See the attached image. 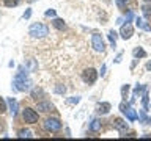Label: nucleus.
Listing matches in <instances>:
<instances>
[{"label": "nucleus", "mask_w": 151, "mask_h": 141, "mask_svg": "<svg viewBox=\"0 0 151 141\" xmlns=\"http://www.w3.org/2000/svg\"><path fill=\"white\" fill-rule=\"evenodd\" d=\"M17 136L19 138H33V132L28 129H21L17 132Z\"/></svg>", "instance_id": "nucleus-19"}, {"label": "nucleus", "mask_w": 151, "mask_h": 141, "mask_svg": "<svg viewBox=\"0 0 151 141\" xmlns=\"http://www.w3.org/2000/svg\"><path fill=\"white\" fill-rule=\"evenodd\" d=\"M143 89H145V86H143V85H137V86H135V89H134V94H132V97H137V96H140Z\"/></svg>", "instance_id": "nucleus-25"}, {"label": "nucleus", "mask_w": 151, "mask_h": 141, "mask_svg": "<svg viewBox=\"0 0 151 141\" xmlns=\"http://www.w3.org/2000/svg\"><path fill=\"white\" fill-rule=\"evenodd\" d=\"M107 36H109V41H110V46L115 47V46H116V33L113 31V30H110Z\"/></svg>", "instance_id": "nucleus-22"}, {"label": "nucleus", "mask_w": 151, "mask_h": 141, "mask_svg": "<svg viewBox=\"0 0 151 141\" xmlns=\"http://www.w3.org/2000/svg\"><path fill=\"white\" fill-rule=\"evenodd\" d=\"M143 2H151V0H143Z\"/></svg>", "instance_id": "nucleus-36"}, {"label": "nucleus", "mask_w": 151, "mask_h": 141, "mask_svg": "<svg viewBox=\"0 0 151 141\" xmlns=\"http://www.w3.org/2000/svg\"><path fill=\"white\" fill-rule=\"evenodd\" d=\"M132 53H134L135 58H145V56H146V52H145L143 49H142V47H135Z\"/></svg>", "instance_id": "nucleus-21"}, {"label": "nucleus", "mask_w": 151, "mask_h": 141, "mask_svg": "<svg viewBox=\"0 0 151 141\" xmlns=\"http://www.w3.org/2000/svg\"><path fill=\"white\" fill-rule=\"evenodd\" d=\"M44 14H46L47 17H55V9H47Z\"/></svg>", "instance_id": "nucleus-31"}, {"label": "nucleus", "mask_w": 151, "mask_h": 141, "mask_svg": "<svg viewBox=\"0 0 151 141\" xmlns=\"http://www.w3.org/2000/svg\"><path fill=\"white\" fill-rule=\"evenodd\" d=\"M146 70H151V61H148V63H146Z\"/></svg>", "instance_id": "nucleus-35"}, {"label": "nucleus", "mask_w": 151, "mask_h": 141, "mask_svg": "<svg viewBox=\"0 0 151 141\" xmlns=\"http://www.w3.org/2000/svg\"><path fill=\"white\" fill-rule=\"evenodd\" d=\"M101 127H102L101 119H93L91 124H90V130H91V132H99V130H101Z\"/></svg>", "instance_id": "nucleus-18"}, {"label": "nucleus", "mask_w": 151, "mask_h": 141, "mask_svg": "<svg viewBox=\"0 0 151 141\" xmlns=\"http://www.w3.org/2000/svg\"><path fill=\"white\" fill-rule=\"evenodd\" d=\"M106 74V64H102V68H101V75Z\"/></svg>", "instance_id": "nucleus-34"}, {"label": "nucleus", "mask_w": 151, "mask_h": 141, "mask_svg": "<svg viewBox=\"0 0 151 141\" xmlns=\"http://www.w3.org/2000/svg\"><path fill=\"white\" fill-rule=\"evenodd\" d=\"M8 108H9V111H11V115L13 116H16L17 115V110H19V103H17V100L14 97H8Z\"/></svg>", "instance_id": "nucleus-10"}, {"label": "nucleus", "mask_w": 151, "mask_h": 141, "mask_svg": "<svg viewBox=\"0 0 151 141\" xmlns=\"http://www.w3.org/2000/svg\"><path fill=\"white\" fill-rule=\"evenodd\" d=\"M129 89H131V86H129L127 83L121 86V96H123V99H126V97H127V93H129Z\"/></svg>", "instance_id": "nucleus-26"}, {"label": "nucleus", "mask_w": 151, "mask_h": 141, "mask_svg": "<svg viewBox=\"0 0 151 141\" xmlns=\"http://www.w3.org/2000/svg\"><path fill=\"white\" fill-rule=\"evenodd\" d=\"M96 78H98V72H96V69H93V68H87V69H83V72H82V80L87 85H93L94 82H96Z\"/></svg>", "instance_id": "nucleus-5"}, {"label": "nucleus", "mask_w": 151, "mask_h": 141, "mask_svg": "<svg viewBox=\"0 0 151 141\" xmlns=\"http://www.w3.org/2000/svg\"><path fill=\"white\" fill-rule=\"evenodd\" d=\"M148 97H150L148 93H145V94H143V99H142V105H143V110H146V108H148V100H150Z\"/></svg>", "instance_id": "nucleus-27"}, {"label": "nucleus", "mask_w": 151, "mask_h": 141, "mask_svg": "<svg viewBox=\"0 0 151 141\" xmlns=\"http://www.w3.org/2000/svg\"><path fill=\"white\" fill-rule=\"evenodd\" d=\"M30 96H32V99L33 100H41L42 97H44V91H42L41 88H33L32 89V93H30Z\"/></svg>", "instance_id": "nucleus-14"}, {"label": "nucleus", "mask_w": 151, "mask_h": 141, "mask_svg": "<svg viewBox=\"0 0 151 141\" xmlns=\"http://www.w3.org/2000/svg\"><path fill=\"white\" fill-rule=\"evenodd\" d=\"M123 113L126 115V118H127L129 121H135V119H139V115H137V111H135V110H134V108H132L131 105L127 107V108H126V110L123 111Z\"/></svg>", "instance_id": "nucleus-13"}, {"label": "nucleus", "mask_w": 151, "mask_h": 141, "mask_svg": "<svg viewBox=\"0 0 151 141\" xmlns=\"http://www.w3.org/2000/svg\"><path fill=\"white\" fill-rule=\"evenodd\" d=\"M127 107H129V103H127V102H121V103H120V110H121V113L124 111Z\"/></svg>", "instance_id": "nucleus-32"}, {"label": "nucleus", "mask_w": 151, "mask_h": 141, "mask_svg": "<svg viewBox=\"0 0 151 141\" xmlns=\"http://www.w3.org/2000/svg\"><path fill=\"white\" fill-rule=\"evenodd\" d=\"M132 35H134V28H132L131 24H129V22L123 24L121 28H120V36H121L124 41H127V39H131V38H132Z\"/></svg>", "instance_id": "nucleus-7"}, {"label": "nucleus", "mask_w": 151, "mask_h": 141, "mask_svg": "<svg viewBox=\"0 0 151 141\" xmlns=\"http://www.w3.org/2000/svg\"><path fill=\"white\" fill-rule=\"evenodd\" d=\"M139 119L143 122V124L151 125V118H150V116H146V110H143V111H140V113H139Z\"/></svg>", "instance_id": "nucleus-20"}, {"label": "nucleus", "mask_w": 151, "mask_h": 141, "mask_svg": "<svg viewBox=\"0 0 151 141\" xmlns=\"http://www.w3.org/2000/svg\"><path fill=\"white\" fill-rule=\"evenodd\" d=\"M38 113L33 110V108H30V107H25L22 110V119H24V122L25 124H36L38 122Z\"/></svg>", "instance_id": "nucleus-4"}, {"label": "nucleus", "mask_w": 151, "mask_h": 141, "mask_svg": "<svg viewBox=\"0 0 151 141\" xmlns=\"http://www.w3.org/2000/svg\"><path fill=\"white\" fill-rule=\"evenodd\" d=\"M79 100H80V97H79V96H74V97L68 99V103H71V105H74V103H79Z\"/></svg>", "instance_id": "nucleus-30"}, {"label": "nucleus", "mask_w": 151, "mask_h": 141, "mask_svg": "<svg viewBox=\"0 0 151 141\" xmlns=\"http://www.w3.org/2000/svg\"><path fill=\"white\" fill-rule=\"evenodd\" d=\"M30 16H32V9H27V11L24 13V16H22V17H24V19H28Z\"/></svg>", "instance_id": "nucleus-33"}, {"label": "nucleus", "mask_w": 151, "mask_h": 141, "mask_svg": "<svg viewBox=\"0 0 151 141\" xmlns=\"http://www.w3.org/2000/svg\"><path fill=\"white\" fill-rule=\"evenodd\" d=\"M91 47L96 52H104V50H106V42H104L102 36L99 35V33H93V36H91Z\"/></svg>", "instance_id": "nucleus-6"}, {"label": "nucleus", "mask_w": 151, "mask_h": 141, "mask_svg": "<svg viewBox=\"0 0 151 141\" xmlns=\"http://www.w3.org/2000/svg\"><path fill=\"white\" fill-rule=\"evenodd\" d=\"M36 61L33 60V58H30V60H25V70H28V72H35L36 70Z\"/></svg>", "instance_id": "nucleus-17"}, {"label": "nucleus", "mask_w": 151, "mask_h": 141, "mask_svg": "<svg viewBox=\"0 0 151 141\" xmlns=\"http://www.w3.org/2000/svg\"><path fill=\"white\" fill-rule=\"evenodd\" d=\"M8 102H5V99L3 97H0V115H3V113L5 111H6L8 110Z\"/></svg>", "instance_id": "nucleus-24"}, {"label": "nucleus", "mask_w": 151, "mask_h": 141, "mask_svg": "<svg viewBox=\"0 0 151 141\" xmlns=\"http://www.w3.org/2000/svg\"><path fill=\"white\" fill-rule=\"evenodd\" d=\"M19 3H21V0H3V5L6 8H14V6H17Z\"/></svg>", "instance_id": "nucleus-23"}, {"label": "nucleus", "mask_w": 151, "mask_h": 141, "mask_svg": "<svg viewBox=\"0 0 151 141\" xmlns=\"http://www.w3.org/2000/svg\"><path fill=\"white\" fill-rule=\"evenodd\" d=\"M52 25H54L57 30H60V31H63L65 28H66V24L63 19H58V17H54V21H52Z\"/></svg>", "instance_id": "nucleus-16"}, {"label": "nucleus", "mask_w": 151, "mask_h": 141, "mask_svg": "<svg viewBox=\"0 0 151 141\" xmlns=\"http://www.w3.org/2000/svg\"><path fill=\"white\" fill-rule=\"evenodd\" d=\"M42 127H44V130L52 132V133H55V132L61 130L63 124H61L60 119H57V118H47V119H46L44 122H42Z\"/></svg>", "instance_id": "nucleus-3"}, {"label": "nucleus", "mask_w": 151, "mask_h": 141, "mask_svg": "<svg viewBox=\"0 0 151 141\" xmlns=\"http://www.w3.org/2000/svg\"><path fill=\"white\" fill-rule=\"evenodd\" d=\"M28 35H30L33 39H42V38H46L49 35V27L44 25V24H41V22H35L30 25V28H28Z\"/></svg>", "instance_id": "nucleus-2"}, {"label": "nucleus", "mask_w": 151, "mask_h": 141, "mask_svg": "<svg viewBox=\"0 0 151 141\" xmlns=\"http://www.w3.org/2000/svg\"><path fill=\"white\" fill-rule=\"evenodd\" d=\"M113 129H116L118 132H126L127 130V124H126V121H123L120 119V118H115V121H113Z\"/></svg>", "instance_id": "nucleus-11"}, {"label": "nucleus", "mask_w": 151, "mask_h": 141, "mask_svg": "<svg viewBox=\"0 0 151 141\" xmlns=\"http://www.w3.org/2000/svg\"><path fill=\"white\" fill-rule=\"evenodd\" d=\"M55 93L57 94H65L66 93V88L61 86V85H57V86H55Z\"/></svg>", "instance_id": "nucleus-29"}, {"label": "nucleus", "mask_w": 151, "mask_h": 141, "mask_svg": "<svg viewBox=\"0 0 151 141\" xmlns=\"http://www.w3.org/2000/svg\"><path fill=\"white\" fill-rule=\"evenodd\" d=\"M142 13H143V17L146 19V21L151 22V3L146 2L143 6H142Z\"/></svg>", "instance_id": "nucleus-15"}, {"label": "nucleus", "mask_w": 151, "mask_h": 141, "mask_svg": "<svg viewBox=\"0 0 151 141\" xmlns=\"http://www.w3.org/2000/svg\"><path fill=\"white\" fill-rule=\"evenodd\" d=\"M135 25L140 28V30H143V31H151V25L148 24V21L143 17H135Z\"/></svg>", "instance_id": "nucleus-9"}, {"label": "nucleus", "mask_w": 151, "mask_h": 141, "mask_svg": "<svg viewBox=\"0 0 151 141\" xmlns=\"http://www.w3.org/2000/svg\"><path fill=\"white\" fill-rule=\"evenodd\" d=\"M36 108L42 113H50V111H55V107L54 103H50L49 100H40L36 103Z\"/></svg>", "instance_id": "nucleus-8"}, {"label": "nucleus", "mask_w": 151, "mask_h": 141, "mask_svg": "<svg viewBox=\"0 0 151 141\" xmlns=\"http://www.w3.org/2000/svg\"><path fill=\"white\" fill-rule=\"evenodd\" d=\"M110 108L112 107H110V103H109V102H101L96 107V111L99 113V115H107V113L110 111Z\"/></svg>", "instance_id": "nucleus-12"}, {"label": "nucleus", "mask_w": 151, "mask_h": 141, "mask_svg": "<svg viewBox=\"0 0 151 141\" xmlns=\"http://www.w3.org/2000/svg\"><path fill=\"white\" fill-rule=\"evenodd\" d=\"M13 88H14V91H28V89L32 88V80L28 78V75L22 70V68L13 80Z\"/></svg>", "instance_id": "nucleus-1"}, {"label": "nucleus", "mask_w": 151, "mask_h": 141, "mask_svg": "<svg viewBox=\"0 0 151 141\" xmlns=\"http://www.w3.org/2000/svg\"><path fill=\"white\" fill-rule=\"evenodd\" d=\"M115 3H116V6H118V8L124 9V8H126V5H127V0H115Z\"/></svg>", "instance_id": "nucleus-28"}]
</instances>
